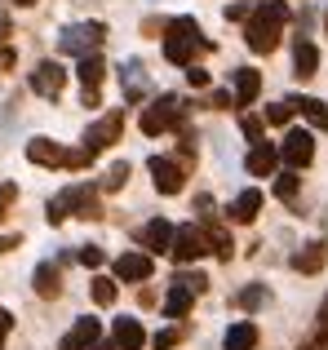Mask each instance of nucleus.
Masks as SVG:
<instances>
[{
  "mask_svg": "<svg viewBox=\"0 0 328 350\" xmlns=\"http://www.w3.org/2000/svg\"><path fill=\"white\" fill-rule=\"evenodd\" d=\"M288 23V5L284 0H271V5H262L258 14H249V27H244V40H249L253 53H271L279 44V31H284Z\"/></svg>",
  "mask_w": 328,
  "mask_h": 350,
  "instance_id": "f257e3e1",
  "label": "nucleus"
},
{
  "mask_svg": "<svg viewBox=\"0 0 328 350\" xmlns=\"http://www.w3.org/2000/svg\"><path fill=\"white\" fill-rule=\"evenodd\" d=\"M213 49V40L208 36H200L195 18H178V23H169V36H164V58L178 62V67H191V62L200 58V53Z\"/></svg>",
  "mask_w": 328,
  "mask_h": 350,
  "instance_id": "f03ea898",
  "label": "nucleus"
},
{
  "mask_svg": "<svg viewBox=\"0 0 328 350\" xmlns=\"http://www.w3.org/2000/svg\"><path fill=\"white\" fill-rule=\"evenodd\" d=\"M182 111H187V103H182L178 94H160L151 107H142V133L160 137V133H169V129H178Z\"/></svg>",
  "mask_w": 328,
  "mask_h": 350,
  "instance_id": "7ed1b4c3",
  "label": "nucleus"
},
{
  "mask_svg": "<svg viewBox=\"0 0 328 350\" xmlns=\"http://www.w3.org/2000/svg\"><path fill=\"white\" fill-rule=\"evenodd\" d=\"M102 40H107L102 23H76V27H67V31L58 36V49L71 53V58H89V53L102 49Z\"/></svg>",
  "mask_w": 328,
  "mask_h": 350,
  "instance_id": "20e7f679",
  "label": "nucleus"
},
{
  "mask_svg": "<svg viewBox=\"0 0 328 350\" xmlns=\"http://www.w3.org/2000/svg\"><path fill=\"white\" fill-rule=\"evenodd\" d=\"M208 253V239H204V226H178L173 231V244H169V257L178 266L187 262H200V257Z\"/></svg>",
  "mask_w": 328,
  "mask_h": 350,
  "instance_id": "39448f33",
  "label": "nucleus"
},
{
  "mask_svg": "<svg viewBox=\"0 0 328 350\" xmlns=\"http://www.w3.org/2000/svg\"><path fill=\"white\" fill-rule=\"evenodd\" d=\"M120 124H124L120 111H107L102 120H94V124L85 129V137H80V142H85V151L98 155V151H107L111 142H120Z\"/></svg>",
  "mask_w": 328,
  "mask_h": 350,
  "instance_id": "423d86ee",
  "label": "nucleus"
},
{
  "mask_svg": "<svg viewBox=\"0 0 328 350\" xmlns=\"http://www.w3.org/2000/svg\"><path fill=\"white\" fill-rule=\"evenodd\" d=\"M279 160H284L288 169H306V164L315 160V137L306 133V129L284 133V142H279Z\"/></svg>",
  "mask_w": 328,
  "mask_h": 350,
  "instance_id": "0eeeda50",
  "label": "nucleus"
},
{
  "mask_svg": "<svg viewBox=\"0 0 328 350\" xmlns=\"http://www.w3.org/2000/svg\"><path fill=\"white\" fill-rule=\"evenodd\" d=\"M151 178H156V191L160 196H178L182 187H187V173H182L178 160H169V155H151Z\"/></svg>",
  "mask_w": 328,
  "mask_h": 350,
  "instance_id": "6e6552de",
  "label": "nucleus"
},
{
  "mask_svg": "<svg viewBox=\"0 0 328 350\" xmlns=\"http://www.w3.org/2000/svg\"><path fill=\"white\" fill-rule=\"evenodd\" d=\"M62 208L76 217H85V222H94V217H102V204H98V187H71L62 191Z\"/></svg>",
  "mask_w": 328,
  "mask_h": 350,
  "instance_id": "1a4fd4ad",
  "label": "nucleus"
},
{
  "mask_svg": "<svg viewBox=\"0 0 328 350\" xmlns=\"http://www.w3.org/2000/svg\"><path fill=\"white\" fill-rule=\"evenodd\" d=\"M62 85H67V71H62V62H36L31 71V89L40 98H58Z\"/></svg>",
  "mask_w": 328,
  "mask_h": 350,
  "instance_id": "9d476101",
  "label": "nucleus"
},
{
  "mask_svg": "<svg viewBox=\"0 0 328 350\" xmlns=\"http://www.w3.org/2000/svg\"><path fill=\"white\" fill-rule=\"evenodd\" d=\"M151 271H156L151 253H124V257H115V280H124V284H147Z\"/></svg>",
  "mask_w": 328,
  "mask_h": 350,
  "instance_id": "9b49d317",
  "label": "nucleus"
},
{
  "mask_svg": "<svg viewBox=\"0 0 328 350\" xmlns=\"http://www.w3.org/2000/svg\"><path fill=\"white\" fill-rule=\"evenodd\" d=\"M98 342H102V324L98 319H76V328L58 342V350H94Z\"/></svg>",
  "mask_w": 328,
  "mask_h": 350,
  "instance_id": "f8f14e48",
  "label": "nucleus"
},
{
  "mask_svg": "<svg viewBox=\"0 0 328 350\" xmlns=\"http://www.w3.org/2000/svg\"><path fill=\"white\" fill-rule=\"evenodd\" d=\"M27 160H31V164H44V169H62L67 146H58L53 137H36V142H27Z\"/></svg>",
  "mask_w": 328,
  "mask_h": 350,
  "instance_id": "ddd939ff",
  "label": "nucleus"
},
{
  "mask_svg": "<svg viewBox=\"0 0 328 350\" xmlns=\"http://www.w3.org/2000/svg\"><path fill=\"white\" fill-rule=\"evenodd\" d=\"M173 231H178V226H173L169 217H151V222L142 226V248H147V253H169Z\"/></svg>",
  "mask_w": 328,
  "mask_h": 350,
  "instance_id": "4468645a",
  "label": "nucleus"
},
{
  "mask_svg": "<svg viewBox=\"0 0 328 350\" xmlns=\"http://www.w3.org/2000/svg\"><path fill=\"white\" fill-rule=\"evenodd\" d=\"M324 262H328V244H324V239H311L306 248L293 253V271H302V275H320Z\"/></svg>",
  "mask_w": 328,
  "mask_h": 350,
  "instance_id": "2eb2a0df",
  "label": "nucleus"
},
{
  "mask_svg": "<svg viewBox=\"0 0 328 350\" xmlns=\"http://www.w3.org/2000/svg\"><path fill=\"white\" fill-rule=\"evenodd\" d=\"M262 213V191H240V196L231 200V208H226V217H231V222H240V226H249L253 217Z\"/></svg>",
  "mask_w": 328,
  "mask_h": 350,
  "instance_id": "dca6fc26",
  "label": "nucleus"
},
{
  "mask_svg": "<svg viewBox=\"0 0 328 350\" xmlns=\"http://www.w3.org/2000/svg\"><path fill=\"white\" fill-rule=\"evenodd\" d=\"M275 164H279V146L275 142H253V151H249V173L253 178H271Z\"/></svg>",
  "mask_w": 328,
  "mask_h": 350,
  "instance_id": "f3484780",
  "label": "nucleus"
},
{
  "mask_svg": "<svg viewBox=\"0 0 328 350\" xmlns=\"http://www.w3.org/2000/svg\"><path fill=\"white\" fill-rule=\"evenodd\" d=\"M111 342H115V350H142L147 333H142V324H138V319L120 315V319H115V328H111Z\"/></svg>",
  "mask_w": 328,
  "mask_h": 350,
  "instance_id": "a211bd4d",
  "label": "nucleus"
},
{
  "mask_svg": "<svg viewBox=\"0 0 328 350\" xmlns=\"http://www.w3.org/2000/svg\"><path fill=\"white\" fill-rule=\"evenodd\" d=\"M120 80H124V98H129V103H138V98L151 89V80H147V67H142L138 58H129V62L120 67Z\"/></svg>",
  "mask_w": 328,
  "mask_h": 350,
  "instance_id": "6ab92c4d",
  "label": "nucleus"
},
{
  "mask_svg": "<svg viewBox=\"0 0 328 350\" xmlns=\"http://www.w3.org/2000/svg\"><path fill=\"white\" fill-rule=\"evenodd\" d=\"M262 94V76L253 67H240L235 71V107H253Z\"/></svg>",
  "mask_w": 328,
  "mask_h": 350,
  "instance_id": "aec40b11",
  "label": "nucleus"
},
{
  "mask_svg": "<svg viewBox=\"0 0 328 350\" xmlns=\"http://www.w3.org/2000/svg\"><path fill=\"white\" fill-rule=\"evenodd\" d=\"M315 71H320V49H315L311 40H297V44H293V76L311 80Z\"/></svg>",
  "mask_w": 328,
  "mask_h": 350,
  "instance_id": "412c9836",
  "label": "nucleus"
},
{
  "mask_svg": "<svg viewBox=\"0 0 328 350\" xmlns=\"http://www.w3.org/2000/svg\"><path fill=\"white\" fill-rule=\"evenodd\" d=\"M31 284H36V293H40V297H58V293H62V275H58V266H53V262H40V266H36V275H31Z\"/></svg>",
  "mask_w": 328,
  "mask_h": 350,
  "instance_id": "4be33fe9",
  "label": "nucleus"
},
{
  "mask_svg": "<svg viewBox=\"0 0 328 350\" xmlns=\"http://www.w3.org/2000/svg\"><path fill=\"white\" fill-rule=\"evenodd\" d=\"M258 346V324L253 319H240V324L226 328V350H253Z\"/></svg>",
  "mask_w": 328,
  "mask_h": 350,
  "instance_id": "5701e85b",
  "label": "nucleus"
},
{
  "mask_svg": "<svg viewBox=\"0 0 328 350\" xmlns=\"http://www.w3.org/2000/svg\"><path fill=\"white\" fill-rule=\"evenodd\" d=\"M288 103H293V111H302L306 120H311L315 129L328 133V103H320V98H288Z\"/></svg>",
  "mask_w": 328,
  "mask_h": 350,
  "instance_id": "b1692460",
  "label": "nucleus"
},
{
  "mask_svg": "<svg viewBox=\"0 0 328 350\" xmlns=\"http://www.w3.org/2000/svg\"><path fill=\"white\" fill-rule=\"evenodd\" d=\"M191 301H195V293H191V288H182V284H173V288H169V297H164V315H169V319H187Z\"/></svg>",
  "mask_w": 328,
  "mask_h": 350,
  "instance_id": "393cba45",
  "label": "nucleus"
},
{
  "mask_svg": "<svg viewBox=\"0 0 328 350\" xmlns=\"http://www.w3.org/2000/svg\"><path fill=\"white\" fill-rule=\"evenodd\" d=\"M204 239H208V253H217V262H231L235 257V244L222 226H204Z\"/></svg>",
  "mask_w": 328,
  "mask_h": 350,
  "instance_id": "a878e982",
  "label": "nucleus"
},
{
  "mask_svg": "<svg viewBox=\"0 0 328 350\" xmlns=\"http://www.w3.org/2000/svg\"><path fill=\"white\" fill-rule=\"evenodd\" d=\"M76 76H80V85H85V89H94V94H98V80L107 76L102 58H98V53H89V58H80V71H76Z\"/></svg>",
  "mask_w": 328,
  "mask_h": 350,
  "instance_id": "bb28decb",
  "label": "nucleus"
},
{
  "mask_svg": "<svg viewBox=\"0 0 328 350\" xmlns=\"http://www.w3.org/2000/svg\"><path fill=\"white\" fill-rule=\"evenodd\" d=\"M89 293H94V301H98V306H111V301L120 297L115 280H107V275H98V280H94V288H89Z\"/></svg>",
  "mask_w": 328,
  "mask_h": 350,
  "instance_id": "cd10ccee",
  "label": "nucleus"
},
{
  "mask_svg": "<svg viewBox=\"0 0 328 350\" xmlns=\"http://www.w3.org/2000/svg\"><path fill=\"white\" fill-rule=\"evenodd\" d=\"M266 297H271V293L262 288V284H253V288H240V297H235V301H240L244 310H258V306H266Z\"/></svg>",
  "mask_w": 328,
  "mask_h": 350,
  "instance_id": "c85d7f7f",
  "label": "nucleus"
},
{
  "mask_svg": "<svg viewBox=\"0 0 328 350\" xmlns=\"http://www.w3.org/2000/svg\"><path fill=\"white\" fill-rule=\"evenodd\" d=\"M288 120H293V103H275V107H266V124H288Z\"/></svg>",
  "mask_w": 328,
  "mask_h": 350,
  "instance_id": "c756f323",
  "label": "nucleus"
},
{
  "mask_svg": "<svg viewBox=\"0 0 328 350\" xmlns=\"http://www.w3.org/2000/svg\"><path fill=\"white\" fill-rule=\"evenodd\" d=\"M275 196L279 200H293L297 196V173H279V178H275Z\"/></svg>",
  "mask_w": 328,
  "mask_h": 350,
  "instance_id": "7c9ffc66",
  "label": "nucleus"
},
{
  "mask_svg": "<svg viewBox=\"0 0 328 350\" xmlns=\"http://www.w3.org/2000/svg\"><path fill=\"white\" fill-rule=\"evenodd\" d=\"M173 284H182V288H191V293H204L208 288V280H204V275H195V271H191V275H173Z\"/></svg>",
  "mask_w": 328,
  "mask_h": 350,
  "instance_id": "2f4dec72",
  "label": "nucleus"
},
{
  "mask_svg": "<svg viewBox=\"0 0 328 350\" xmlns=\"http://www.w3.org/2000/svg\"><path fill=\"white\" fill-rule=\"evenodd\" d=\"M262 124H266V120H258V116H244L240 120V129H244V137H249V142H262Z\"/></svg>",
  "mask_w": 328,
  "mask_h": 350,
  "instance_id": "473e14b6",
  "label": "nucleus"
},
{
  "mask_svg": "<svg viewBox=\"0 0 328 350\" xmlns=\"http://www.w3.org/2000/svg\"><path fill=\"white\" fill-rule=\"evenodd\" d=\"M124 182H129V164H115L111 178H102V187H107V191H120Z\"/></svg>",
  "mask_w": 328,
  "mask_h": 350,
  "instance_id": "72a5a7b5",
  "label": "nucleus"
},
{
  "mask_svg": "<svg viewBox=\"0 0 328 350\" xmlns=\"http://www.w3.org/2000/svg\"><path fill=\"white\" fill-rule=\"evenodd\" d=\"M80 262H85V266H94V271H98V266L107 262V253H102L98 244H85V248H80Z\"/></svg>",
  "mask_w": 328,
  "mask_h": 350,
  "instance_id": "f704fd0d",
  "label": "nucleus"
},
{
  "mask_svg": "<svg viewBox=\"0 0 328 350\" xmlns=\"http://www.w3.org/2000/svg\"><path fill=\"white\" fill-rule=\"evenodd\" d=\"M151 346H156V350H173V346H178V328H164V333H156V337H151Z\"/></svg>",
  "mask_w": 328,
  "mask_h": 350,
  "instance_id": "c9c22d12",
  "label": "nucleus"
},
{
  "mask_svg": "<svg viewBox=\"0 0 328 350\" xmlns=\"http://www.w3.org/2000/svg\"><path fill=\"white\" fill-rule=\"evenodd\" d=\"M14 200H18V187H14V182H5V187H0V217L14 208Z\"/></svg>",
  "mask_w": 328,
  "mask_h": 350,
  "instance_id": "e433bc0d",
  "label": "nucleus"
},
{
  "mask_svg": "<svg viewBox=\"0 0 328 350\" xmlns=\"http://www.w3.org/2000/svg\"><path fill=\"white\" fill-rule=\"evenodd\" d=\"M187 80H191V89H204L208 85V71L200 67V62H191V67H187Z\"/></svg>",
  "mask_w": 328,
  "mask_h": 350,
  "instance_id": "4c0bfd02",
  "label": "nucleus"
},
{
  "mask_svg": "<svg viewBox=\"0 0 328 350\" xmlns=\"http://www.w3.org/2000/svg\"><path fill=\"white\" fill-rule=\"evenodd\" d=\"M208 107H213V111H226V107H235V94H226V89H217V94L208 98Z\"/></svg>",
  "mask_w": 328,
  "mask_h": 350,
  "instance_id": "58836bf2",
  "label": "nucleus"
},
{
  "mask_svg": "<svg viewBox=\"0 0 328 350\" xmlns=\"http://www.w3.org/2000/svg\"><path fill=\"white\" fill-rule=\"evenodd\" d=\"M315 337L328 342V297H324V306H320V328H315Z\"/></svg>",
  "mask_w": 328,
  "mask_h": 350,
  "instance_id": "ea45409f",
  "label": "nucleus"
},
{
  "mask_svg": "<svg viewBox=\"0 0 328 350\" xmlns=\"http://www.w3.org/2000/svg\"><path fill=\"white\" fill-rule=\"evenodd\" d=\"M9 328H14V315H9L5 306H0V346H5V337H9Z\"/></svg>",
  "mask_w": 328,
  "mask_h": 350,
  "instance_id": "a19ab883",
  "label": "nucleus"
},
{
  "mask_svg": "<svg viewBox=\"0 0 328 350\" xmlns=\"http://www.w3.org/2000/svg\"><path fill=\"white\" fill-rule=\"evenodd\" d=\"M9 248H18V235H5V239H0V253H9Z\"/></svg>",
  "mask_w": 328,
  "mask_h": 350,
  "instance_id": "79ce46f5",
  "label": "nucleus"
},
{
  "mask_svg": "<svg viewBox=\"0 0 328 350\" xmlns=\"http://www.w3.org/2000/svg\"><path fill=\"white\" fill-rule=\"evenodd\" d=\"M0 67H14V49H0Z\"/></svg>",
  "mask_w": 328,
  "mask_h": 350,
  "instance_id": "37998d69",
  "label": "nucleus"
},
{
  "mask_svg": "<svg viewBox=\"0 0 328 350\" xmlns=\"http://www.w3.org/2000/svg\"><path fill=\"white\" fill-rule=\"evenodd\" d=\"M5 31H9V18H0V40H5Z\"/></svg>",
  "mask_w": 328,
  "mask_h": 350,
  "instance_id": "c03bdc74",
  "label": "nucleus"
},
{
  "mask_svg": "<svg viewBox=\"0 0 328 350\" xmlns=\"http://www.w3.org/2000/svg\"><path fill=\"white\" fill-rule=\"evenodd\" d=\"M94 350H115V342H98V346H94Z\"/></svg>",
  "mask_w": 328,
  "mask_h": 350,
  "instance_id": "a18cd8bd",
  "label": "nucleus"
},
{
  "mask_svg": "<svg viewBox=\"0 0 328 350\" xmlns=\"http://www.w3.org/2000/svg\"><path fill=\"white\" fill-rule=\"evenodd\" d=\"M14 5H36V0H14Z\"/></svg>",
  "mask_w": 328,
  "mask_h": 350,
  "instance_id": "49530a36",
  "label": "nucleus"
},
{
  "mask_svg": "<svg viewBox=\"0 0 328 350\" xmlns=\"http://www.w3.org/2000/svg\"><path fill=\"white\" fill-rule=\"evenodd\" d=\"M324 27H328V14H324Z\"/></svg>",
  "mask_w": 328,
  "mask_h": 350,
  "instance_id": "de8ad7c7",
  "label": "nucleus"
}]
</instances>
